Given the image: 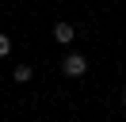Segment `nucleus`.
Returning a JSON list of instances; mask_svg holds the SVG:
<instances>
[{
	"mask_svg": "<svg viewBox=\"0 0 126 122\" xmlns=\"http://www.w3.org/2000/svg\"><path fill=\"white\" fill-rule=\"evenodd\" d=\"M12 76H16L19 84H27V80H31V65H16V73H12Z\"/></svg>",
	"mask_w": 126,
	"mask_h": 122,
	"instance_id": "7ed1b4c3",
	"label": "nucleus"
},
{
	"mask_svg": "<svg viewBox=\"0 0 126 122\" xmlns=\"http://www.w3.org/2000/svg\"><path fill=\"white\" fill-rule=\"evenodd\" d=\"M122 107H126V92H122Z\"/></svg>",
	"mask_w": 126,
	"mask_h": 122,
	"instance_id": "39448f33",
	"label": "nucleus"
},
{
	"mask_svg": "<svg viewBox=\"0 0 126 122\" xmlns=\"http://www.w3.org/2000/svg\"><path fill=\"white\" fill-rule=\"evenodd\" d=\"M73 38H77V30H73V23H57V27H54V42H61V46H69Z\"/></svg>",
	"mask_w": 126,
	"mask_h": 122,
	"instance_id": "f03ea898",
	"label": "nucleus"
},
{
	"mask_svg": "<svg viewBox=\"0 0 126 122\" xmlns=\"http://www.w3.org/2000/svg\"><path fill=\"white\" fill-rule=\"evenodd\" d=\"M61 73L65 76H84L88 73V57L84 53H65L61 57Z\"/></svg>",
	"mask_w": 126,
	"mask_h": 122,
	"instance_id": "f257e3e1",
	"label": "nucleus"
},
{
	"mask_svg": "<svg viewBox=\"0 0 126 122\" xmlns=\"http://www.w3.org/2000/svg\"><path fill=\"white\" fill-rule=\"evenodd\" d=\"M8 53H12V38H8V34H0V57H8Z\"/></svg>",
	"mask_w": 126,
	"mask_h": 122,
	"instance_id": "20e7f679",
	"label": "nucleus"
}]
</instances>
